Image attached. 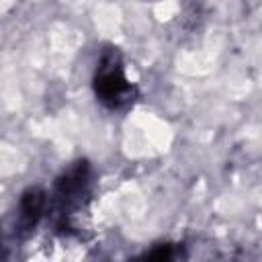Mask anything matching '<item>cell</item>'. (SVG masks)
<instances>
[{
    "label": "cell",
    "mask_w": 262,
    "mask_h": 262,
    "mask_svg": "<svg viewBox=\"0 0 262 262\" xmlns=\"http://www.w3.org/2000/svg\"><path fill=\"white\" fill-rule=\"evenodd\" d=\"M94 88H96L98 100L111 108H119L131 100L133 88L125 76L123 63L117 51L102 53L100 63L96 68V76H94Z\"/></svg>",
    "instance_id": "6da1fadb"
}]
</instances>
